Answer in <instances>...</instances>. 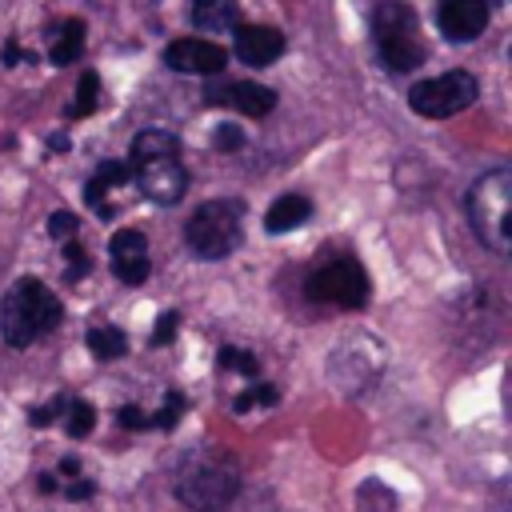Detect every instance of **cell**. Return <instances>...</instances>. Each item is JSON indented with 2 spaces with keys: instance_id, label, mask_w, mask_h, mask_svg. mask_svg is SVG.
Listing matches in <instances>:
<instances>
[{
  "instance_id": "cell-1",
  "label": "cell",
  "mask_w": 512,
  "mask_h": 512,
  "mask_svg": "<svg viewBox=\"0 0 512 512\" xmlns=\"http://www.w3.org/2000/svg\"><path fill=\"white\" fill-rule=\"evenodd\" d=\"M132 180L152 204H176L188 192V172L180 164V140L164 128H144L132 140Z\"/></svg>"
},
{
  "instance_id": "cell-2",
  "label": "cell",
  "mask_w": 512,
  "mask_h": 512,
  "mask_svg": "<svg viewBox=\"0 0 512 512\" xmlns=\"http://www.w3.org/2000/svg\"><path fill=\"white\" fill-rule=\"evenodd\" d=\"M64 320V304L60 296L36 280V276H20L4 300H0V336L12 344V348H28L36 344L40 336H48L56 324Z\"/></svg>"
},
{
  "instance_id": "cell-3",
  "label": "cell",
  "mask_w": 512,
  "mask_h": 512,
  "mask_svg": "<svg viewBox=\"0 0 512 512\" xmlns=\"http://www.w3.org/2000/svg\"><path fill=\"white\" fill-rule=\"evenodd\" d=\"M468 220L492 256L512 252V172L492 168L468 192Z\"/></svg>"
},
{
  "instance_id": "cell-4",
  "label": "cell",
  "mask_w": 512,
  "mask_h": 512,
  "mask_svg": "<svg viewBox=\"0 0 512 512\" xmlns=\"http://www.w3.org/2000/svg\"><path fill=\"white\" fill-rule=\"evenodd\" d=\"M372 32H376V48L380 60L392 72H412L424 60V44H420V24L416 12L404 0H380L372 8Z\"/></svg>"
},
{
  "instance_id": "cell-5",
  "label": "cell",
  "mask_w": 512,
  "mask_h": 512,
  "mask_svg": "<svg viewBox=\"0 0 512 512\" xmlns=\"http://www.w3.org/2000/svg\"><path fill=\"white\" fill-rule=\"evenodd\" d=\"M184 240L200 260H224L240 244V204L236 200L200 204L184 228Z\"/></svg>"
},
{
  "instance_id": "cell-6",
  "label": "cell",
  "mask_w": 512,
  "mask_h": 512,
  "mask_svg": "<svg viewBox=\"0 0 512 512\" xmlns=\"http://www.w3.org/2000/svg\"><path fill=\"white\" fill-rule=\"evenodd\" d=\"M308 300L336 304V308H364L368 304V272L356 256H336L308 272Z\"/></svg>"
},
{
  "instance_id": "cell-7",
  "label": "cell",
  "mask_w": 512,
  "mask_h": 512,
  "mask_svg": "<svg viewBox=\"0 0 512 512\" xmlns=\"http://www.w3.org/2000/svg\"><path fill=\"white\" fill-rule=\"evenodd\" d=\"M240 492V476L216 460L192 464L180 480H176V496L184 508L192 512H224Z\"/></svg>"
},
{
  "instance_id": "cell-8",
  "label": "cell",
  "mask_w": 512,
  "mask_h": 512,
  "mask_svg": "<svg viewBox=\"0 0 512 512\" xmlns=\"http://www.w3.org/2000/svg\"><path fill=\"white\" fill-rule=\"evenodd\" d=\"M480 96L472 72H444V76H432V80H420L412 92H408V104L428 116V120H444V116H456L464 112L472 100Z\"/></svg>"
},
{
  "instance_id": "cell-9",
  "label": "cell",
  "mask_w": 512,
  "mask_h": 512,
  "mask_svg": "<svg viewBox=\"0 0 512 512\" xmlns=\"http://www.w3.org/2000/svg\"><path fill=\"white\" fill-rule=\"evenodd\" d=\"M164 64L176 68V72H196V76H216L224 72L228 64V52L212 40H196V36H184V40H172L164 48Z\"/></svg>"
},
{
  "instance_id": "cell-10",
  "label": "cell",
  "mask_w": 512,
  "mask_h": 512,
  "mask_svg": "<svg viewBox=\"0 0 512 512\" xmlns=\"http://www.w3.org/2000/svg\"><path fill=\"white\" fill-rule=\"evenodd\" d=\"M108 252H112V272H116V280H124V284H144V280H148L152 260H148V240H144L140 228H120V232L112 236Z\"/></svg>"
},
{
  "instance_id": "cell-11",
  "label": "cell",
  "mask_w": 512,
  "mask_h": 512,
  "mask_svg": "<svg viewBox=\"0 0 512 512\" xmlns=\"http://www.w3.org/2000/svg\"><path fill=\"white\" fill-rule=\"evenodd\" d=\"M208 104H224L236 108L244 116H268L276 108V92L256 84V80H228V84H208Z\"/></svg>"
},
{
  "instance_id": "cell-12",
  "label": "cell",
  "mask_w": 512,
  "mask_h": 512,
  "mask_svg": "<svg viewBox=\"0 0 512 512\" xmlns=\"http://www.w3.org/2000/svg\"><path fill=\"white\" fill-rule=\"evenodd\" d=\"M436 16L448 40H476L488 24V0H440Z\"/></svg>"
},
{
  "instance_id": "cell-13",
  "label": "cell",
  "mask_w": 512,
  "mask_h": 512,
  "mask_svg": "<svg viewBox=\"0 0 512 512\" xmlns=\"http://www.w3.org/2000/svg\"><path fill=\"white\" fill-rule=\"evenodd\" d=\"M232 48H236V56H240L244 64L264 68V64H272V60L284 52V36H280L276 28H268V24H236Z\"/></svg>"
},
{
  "instance_id": "cell-14",
  "label": "cell",
  "mask_w": 512,
  "mask_h": 512,
  "mask_svg": "<svg viewBox=\"0 0 512 512\" xmlns=\"http://www.w3.org/2000/svg\"><path fill=\"white\" fill-rule=\"evenodd\" d=\"M128 180H132V164H124V160H104V164L92 172V180L84 184L88 208H96L100 216H116V208L108 204V196H112V188H124Z\"/></svg>"
},
{
  "instance_id": "cell-15",
  "label": "cell",
  "mask_w": 512,
  "mask_h": 512,
  "mask_svg": "<svg viewBox=\"0 0 512 512\" xmlns=\"http://www.w3.org/2000/svg\"><path fill=\"white\" fill-rule=\"evenodd\" d=\"M308 216H312V200L300 196V192H288V196L272 200V208L264 212V228L280 236V232H292V228L308 224Z\"/></svg>"
},
{
  "instance_id": "cell-16",
  "label": "cell",
  "mask_w": 512,
  "mask_h": 512,
  "mask_svg": "<svg viewBox=\"0 0 512 512\" xmlns=\"http://www.w3.org/2000/svg\"><path fill=\"white\" fill-rule=\"evenodd\" d=\"M84 52V24L80 20H64L48 32V60L52 64H72Z\"/></svg>"
},
{
  "instance_id": "cell-17",
  "label": "cell",
  "mask_w": 512,
  "mask_h": 512,
  "mask_svg": "<svg viewBox=\"0 0 512 512\" xmlns=\"http://www.w3.org/2000/svg\"><path fill=\"white\" fill-rule=\"evenodd\" d=\"M192 20L208 32H224L240 24V8L236 0H192Z\"/></svg>"
},
{
  "instance_id": "cell-18",
  "label": "cell",
  "mask_w": 512,
  "mask_h": 512,
  "mask_svg": "<svg viewBox=\"0 0 512 512\" xmlns=\"http://www.w3.org/2000/svg\"><path fill=\"white\" fill-rule=\"evenodd\" d=\"M84 344H88V352H92L96 360H116V356H124L128 336H124L116 324H96V328H88Z\"/></svg>"
},
{
  "instance_id": "cell-19",
  "label": "cell",
  "mask_w": 512,
  "mask_h": 512,
  "mask_svg": "<svg viewBox=\"0 0 512 512\" xmlns=\"http://www.w3.org/2000/svg\"><path fill=\"white\" fill-rule=\"evenodd\" d=\"M216 364H220L224 372H240V376H248V380H256V372H260L256 352L236 348V344H224V348H220V356H216Z\"/></svg>"
},
{
  "instance_id": "cell-20",
  "label": "cell",
  "mask_w": 512,
  "mask_h": 512,
  "mask_svg": "<svg viewBox=\"0 0 512 512\" xmlns=\"http://www.w3.org/2000/svg\"><path fill=\"white\" fill-rule=\"evenodd\" d=\"M92 428H96V412H92V404H84V400H68V404H64V432H68L72 440H84Z\"/></svg>"
},
{
  "instance_id": "cell-21",
  "label": "cell",
  "mask_w": 512,
  "mask_h": 512,
  "mask_svg": "<svg viewBox=\"0 0 512 512\" xmlns=\"http://www.w3.org/2000/svg\"><path fill=\"white\" fill-rule=\"evenodd\" d=\"M96 100H100V76L96 72H84L80 76V84H76V100H72V108H68V116H88V112H96Z\"/></svg>"
},
{
  "instance_id": "cell-22",
  "label": "cell",
  "mask_w": 512,
  "mask_h": 512,
  "mask_svg": "<svg viewBox=\"0 0 512 512\" xmlns=\"http://www.w3.org/2000/svg\"><path fill=\"white\" fill-rule=\"evenodd\" d=\"M184 408H188L184 392H176V388H172V392L164 396V404H160V408H156V412L148 416V424H152V428H164V432H168V428H176V424H180Z\"/></svg>"
},
{
  "instance_id": "cell-23",
  "label": "cell",
  "mask_w": 512,
  "mask_h": 512,
  "mask_svg": "<svg viewBox=\"0 0 512 512\" xmlns=\"http://www.w3.org/2000/svg\"><path fill=\"white\" fill-rule=\"evenodd\" d=\"M276 400H280L276 384H252V388H244V392L232 400V408H236V412H248V408H268V404H276Z\"/></svg>"
},
{
  "instance_id": "cell-24",
  "label": "cell",
  "mask_w": 512,
  "mask_h": 512,
  "mask_svg": "<svg viewBox=\"0 0 512 512\" xmlns=\"http://www.w3.org/2000/svg\"><path fill=\"white\" fill-rule=\"evenodd\" d=\"M76 228H80V220L72 212H52L48 216V236L52 240H76Z\"/></svg>"
},
{
  "instance_id": "cell-25",
  "label": "cell",
  "mask_w": 512,
  "mask_h": 512,
  "mask_svg": "<svg viewBox=\"0 0 512 512\" xmlns=\"http://www.w3.org/2000/svg\"><path fill=\"white\" fill-rule=\"evenodd\" d=\"M64 260H68L64 280H80V276L88 272V256H84V248H80L76 240H68V244H64Z\"/></svg>"
},
{
  "instance_id": "cell-26",
  "label": "cell",
  "mask_w": 512,
  "mask_h": 512,
  "mask_svg": "<svg viewBox=\"0 0 512 512\" xmlns=\"http://www.w3.org/2000/svg\"><path fill=\"white\" fill-rule=\"evenodd\" d=\"M212 140H216V148H224V152H236V148L244 144V132H240L236 124H220Z\"/></svg>"
},
{
  "instance_id": "cell-27",
  "label": "cell",
  "mask_w": 512,
  "mask_h": 512,
  "mask_svg": "<svg viewBox=\"0 0 512 512\" xmlns=\"http://www.w3.org/2000/svg\"><path fill=\"white\" fill-rule=\"evenodd\" d=\"M176 324H180V316H176V312H164V316L156 320V328H152V344H168V340L176 336Z\"/></svg>"
},
{
  "instance_id": "cell-28",
  "label": "cell",
  "mask_w": 512,
  "mask_h": 512,
  "mask_svg": "<svg viewBox=\"0 0 512 512\" xmlns=\"http://www.w3.org/2000/svg\"><path fill=\"white\" fill-rule=\"evenodd\" d=\"M116 420H120V428H132V432H140V428H152V424H148V416H144L136 404H124V408L116 412Z\"/></svg>"
},
{
  "instance_id": "cell-29",
  "label": "cell",
  "mask_w": 512,
  "mask_h": 512,
  "mask_svg": "<svg viewBox=\"0 0 512 512\" xmlns=\"http://www.w3.org/2000/svg\"><path fill=\"white\" fill-rule=\"evenodd\" d=\"M96 492V480H84V476H72L68 484H64V496L68 500H88Z\"/></svg>"
},
{
  "instance_id": "cell-30",
  "label": "cell",
  "mask_w": 512,
  "mask_h": 512,
  "mask_svg": "<svg viewBox=\"0 0 512 512\" xmlns=\"http://www.w3.org/2000/svg\"><path fill=\"white\" fill-rule=\"evenodd\" d=\"M60 472H64V476H80V460H76V456H64V460H60Z\"/></svg>"
}]
</instances>
